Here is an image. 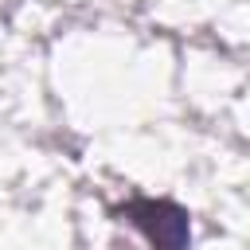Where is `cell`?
<instances>
[{
	"mask_svg": "<svg viewBox=\"0 0 250 250\" xmlns=\"http://www.w3.org/2000/svg\"><path fill=\"white\" fill-rule=\"evenodd\" d=\"M109 223L121 234H129L133 246H141V250H188L191 246L188 211L172 199H152V195L129 199V203L113 207Z\"/></svg>",
	"mask_w": 250,
	"mask_h": 250,
	"instance_id": "obj_1",
	"label": "cell"
}]
</instances>
